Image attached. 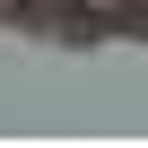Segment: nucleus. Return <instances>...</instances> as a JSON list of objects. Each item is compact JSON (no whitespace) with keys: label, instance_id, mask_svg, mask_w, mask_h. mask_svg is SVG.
Segmentation results:
<instances>
[{"label":"nucleus","instance_id":"obj_1","mask_svg":"<svg viewBox=\"0 0 148 148\" xmlns=\"http://www.w3.org/2000/svg\"><path fill=\"white\" fill-rule=\"evenodd\" d=\"M18 9H35V18H70L79 0H18Z\"/></svg>","mask_w":148,"mask_h":148}]
</instances>
